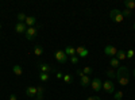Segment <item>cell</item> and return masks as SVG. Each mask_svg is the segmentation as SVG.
<instances>
[{
  "instance_id": "29",
  "label": "cell",
  "mask_w": 135,
  "mask_h": 100,
  "mask_svg": "<svg viewBox=\"0 0 135 100\" xmlns=\"http://www.w3.org/2000/svg\"><path fill=\"white\" fill-rule=\"evenodd\" d=\"M123 19H124V18H123V15L120 14V15H118L115 18V22H116V23H120V22H123Z\"/></svg>"
},
{
  "instance_id": "24",
  "label": "cell",
  "mask_w": 135,
  "mask_h": 100,
  "mask_svg": "<svg viewBox=\"0 0 135 100\" xmlns=\"http://www.w3.org/2000/svg\"><path fill=\"white\" fill-rule=\"evenodd\" d=\"M16 18H18V20H19V22H22V23H25V22H26V19H27V16H26L23 12H19Z\"/></svg>"
},
{
  "instance_id": "10",
  "label": "cell",
  "mask_w": 135,
  "mask_h": 100,
  "mask_svg": "<svg viewBox=\"0 0 135 100\" xmlns=\"http://www.w3.org/2000/svg\"><path fill=\"white\" fill-rule=\"evenodd\" d=\"M25 93L27 97H35L37 96V87H27Z\"/></svg>"
},
{
  "instance_id": "11",
  "label": "cell",
  "mask_w": 135,
  "mask_h": 100,
  "mask_svg": "<svg viewBox=\"0 0 135 100\" xmlns=\"http://www.w3.org/2000/svg\"><path fill=\"white\" fill-rule=\"evenodd\" d=\"M80 85L81 87H89L91 85V79H89V76H83V77H80Z\"/></svg>"
},
{
  "instance_id": "21",
  "label": "cell",
  "mask_w": 135,
  "mask_h": 100,
  "mask_svg": "<svg viewBox=\"0 0 135 100\" xmlns=\"http://www.w3.org/2000/svg\"><path fill=\"white\" fill-rule=\"evenodd\" d=\"M119 64H120V61H119V60H116L115 57H114V58H111V61H109L111 68H119V66H120Z\"/></svg>"
},
{
  "instance_id": "4",
  "label": "cell",
  "mask_w": 135,
  "mask_h": 100,
  "mask_svg": "<svg viewBox=\"0 0 135 100\" xmlns=\"http://www.w3.org/2000/svg\"><path fill=\"white\" fill-rule=\"evenodd\" d=\"M37 35H38V31H37L35 27H27V30H26V32H25L26 39L32 41V39H35V38H37Z\"/></svg>"
},
{
  "instance_id": "26",
  "label": "cell",
  "mask_w": 135,
  "mask_h": 100,
  "mask_svg": "<svg viewBox=\"0 0 135 100\" xmlns=\"http://www.w3.org/2000/svg\"><path fill=\"white\" fill-rule=\"evenodd\" d=\"M114 99H115V100H122V99H123V92H122V91L115 92V93H114Z\"/></svg>"
},
{
  "instance_id": "34",
  "label": "cell",
  "mask_w": 135,
  "mask_h": 100,
  "mask_svg": "<svg viewBox=\"0 0 135 100\" xmlns=\"http://www.w3.org/2000/svg\"><path fill=\"white\" fill-rule=\"evenodd\" d=\"M16 99H18V97H16V95H14V93L9 96V100H16Z\"/></svg>"
},
{
  "instance_id": "37",
  "label": "cell",
  "mask_w": 135,
  "mask_h": 100,
  "mask_svg": "<svg viewBox=\"0 0 135 100\" xmlns=\"http://www.w3.org/2000/svg\"><path fill=\"white\" fill-rule=\"evenodd\" d=\"M0 28H2V25H0Z\"/></svg>"
},
{
  "instance_id": "2",
  "label": "cell",
  "mask_w": 135,
  "mask_h": 100,
  "mask_svg": "<svg viewBox=\"0 0 135 100\" xmlns=\"http://www.w3.org/2000/svg\"><path fill=\"white\" fill-rule=\"evenodd\" d=\"M91 87L95 92H100V89H103V81L99 77H95V79L91 80Z\"/></svg>"
},
{
  "instance_id": "36",
  "label": "cell",
  "mask_w": 135,
  "mask_h": 100,
  "mask_svg": "<svg viewBox=\"0 0 135 100\" xmlns=\"http://www.w3.org/2000/svg\"><path fill=\"white\" fill-rule=\"evenodd\" d=\"M134 30H135V23H134Z\"/></svg>"
},
{
  "instance_id": "3",
  "label": "cell",
  "mask_w": 135,
  "mask_h": 100,
  "mask_svg": "<svg viewBox=\"0 0 135 100\" xmlns=\"http://www.w3.org/2000/svg\"><path fill=\"white\" fill-rule=\"evenodd\" d=\"M54 58L57 60L60 64H66L68 62V55L65 54L64 50H57L54 53Z\"/></svg>"
},
{
  "instance_id": "27",
  "label": "cell",
  "mask_w": 135,
  "mask_h": 100,
  "mask_svg": "<svg viewBox=\"0 0 135 100\" xmlns=\"http://www.w3.org/2000/svg\"><path fill=\"white\" fill-rule=\"evenodd\" d=\"M122 15H123V18H128V16H131V11L126 8V9L122 11Z\"/></svg>"
},
{
  "instance_id": "18",
  "label": "cell",
  "mask_w": 135,
  "mask_h": 100,
  "mask_svg": "<svg viewBox=\"0 0 135 100\" xmlns=\"http://www.w3.org/2000/svg\"><path fill=\"white\" fill-rule=\"evenodd\" d=\"M34 54L35 55H42L43 54V47L41 45H35L34 46Z\"/></svg>"
},
{
  "instance_id": "15",
  "label": "cell",
  "mask_w": 135,
  "mask_h": 100,
  "mask_svg": "<svg viewBox=\"0 0 135 100\" xmlns=\"http://www.w3.org/2000/svg\"><path fill=\"white\" fill-rule=\"evenodd\" d=\"M115 58L116 60H119V61H123V60H126L127 57H126V51L124 50H118V53H116V55H115Z\"/></svg>"
},
{
  "instance_id": "28",
  "label": "cell",
  "mask_w": 135,
  "mask_h": 100,
  "mask_svg": "<svg viewBox=\"0 0 135 100\" xmlns=\"http://www.w3.org/2000/svg\"><path fill=\"white\" fill-rule=\"evenodd\" d=\"M134 54H135V51L131 49V50L126 51V57H127V58H132V57H134Z\"/></svg>"
},
{
  "instance_id": "17",
  "label": "cell",
  "mask_w": 135,
  "mask_h": 100,
  "mask_svg": "<svg viewBox=\"0 0 135 100\" xmlns=\"http://www.w3.org/2000/svg\"><path fill=\"white\" fill-rule=\"evenodd\" d=\"M120 14H122V11L118 9V8H115V9H112L111 12H109V18H111L112 20H115V18H116L118 15H120Z\"/></svg>"
},
{
  "instance_id": "30",
  "label": "cell",
  "mask_w": 135,
  "mask_h": 100,
  "mask_svg": "<svg viewBox=\"0 0 135 100\" xmlns=\"http://www.w3.org/2000/svg\"><path fill=\"white\" fill-rule=\"evenodd\" d=\"M70 62H72V64H77V62H78V57H77V55H73V57H70Z\"/></svg>"
},
{
  "instance_id": "14",
  "label": "cell",
  "mask_w": 135,
  "mask_h": 100,
  "mask_svg": "<svg viewBox=\"0 0 135 100\" xmlns=\"http://www.w3.org/2000/svg\"><path fill=\"white\" fill-rule=\"evenodd\" d=\"M66 55H69V57H73V55H76V47L73 46H66V49L64 50Z\"/></svg>"
},
{
  "instance_id": "9",
  "label": "cell",
  "mask_w": 135,
  "mask_h": 100,
  "mask_svg": "<svg viewBox=\"0 0 135 100\" xmlns=\"http://www.w3.org/2000/svg\"><path fill=\"white\" fill-rule=\"evenodd\" d=\"M26 30H27L26 23H22V22H18V23L15 25V31L18 32V34H25Z\"/></svg>"
},
{
  "instance_id": "32",
  "label": "cell",
  "mask_w": 135,
  "mask_h": 100,
  "mask_svg": "<svg viewBox=\"0 0 135 100\" xmlns=\"http://www.w3.org/2000/svg\"><path fill=\"white\" fill-rule=\"evenodd\" d=\"M78 76H80V77H83L84 76V72H83V69H77V72H76Z\"/></svg>"
},
{
  "instance_id": "5",
  "label": "cell",
  "mask_w": 135,
  "mask_h": 100,
  "mask_svg": "<svg viewBox=\"0 0 135 100\" xmlns=\"http://www.w3.org/2000/svg\"><path fill=\"white\" fill-rule=\"evenodd\" d=\"M116 53H118V49L114 45H107L104 47V54L108 55V57H111V58H114L115 55H116Z\"/></svg>"
},
{
  "instance_id": "19",
  "label": "cell",
  "mask_w": 135,
  "mask_h": 100,
  "mask_svg": "<svg viewBox=\"0 0 135 100\" xmlns=\"http://www.w3.org/2000/svg\"><path fill=\"white\" fill-rule=\"evenodd\" d=\"M66 84H72L73 83V76L70 74V73H66V74H64V79H62Z\"/></svg>"
},
{
  "instance_id": "23",
  "label": "cell",
  "mask_w": 135,
  "mask_h": 100,
  "mask_svg": "<svg viewBox=\"0 0 135 100\" xmlns=\"http://www.w3.org/2000/svg\"><path fill=\"white\" fill-rule=\"evenodd\" d=\"M107 76H108V79H116V72L114 69H108L107 70Z\"/></svg>"
},
{
  "instance_id": "22",
  "label": "cell",
  "mask_w": 135,
  "mask_h": 100,
  "mask_svg": "<svg viewBox=\"0 0 135 100\" xmlns=\"http://www.w3.org/2000/svg\"><path fill=\"white\" fill-rule=\"evenodd\" d=\"M50 79V76H49V73H43V72H41L39 73V80L42 81V83H45V81H47Z\"/></svg>"
},
{
  "instance_id": "13",
  "label": "cell",
  "mask_w": 135,
  "mask_h": 100,
  "mask_svg": "<svg viewBox=\"0 0 135 100\" xmlns=\"http://www.w3.org/2000/svg\"><path fill=\"white\" fill-rule=\"evenodd\" d=\"M45 95V88L43 87H37V96H35V100H43V96Z\"/></svg>"
},
{
  "instance_id": "25",
  "label": "cell",
  "mask_w": 135,
  "mask_h": 100,
  "mask_svg": "<svg viewBox=\"0 0 135 100\" xmlns=\"http://www.w3.org/2000/svg\"><path fill=\"white\" fill-rule=\"evenodd\" d=\"M83 72H84V74H85V76H89V74H92L93 69L91 68V66H85V68L83 69Z\"/></svg>"
},
{
  "instance_id": "7",
  "label": "cell",
  "mask_w": 135,
  "mask_h": 100,
  "mask_svg": "<svg viewBox=\"0 0 135 100\" xmlns=\"http://www.w3.org/2000/svg\"><path fill=\"white\" fill-rule=\"evenodd\" d=\"M103 89L107 92V93H115V85L111 80H107L103 83Z\"/></svg>"
},
{
  "instance_id": "6",
  "label": "cell",
  "mask_w": 135,
  "mask_h": 100,
  "mask_svg": "<svg viewBox=\"0 0 135 100\" xmlns=\"http://www.w3.org/2000/svg\"><path fill=\"white\" fill-rule=\"evenodd\" d=\"M88 54H89V50L85 46L76 47V55H77L78 58H85V57H88Z\"/></svg>"
},
{
  "instance_id": "20",
  "label": "cell",
  "mask_w": 135,
  "mask_h": 100,
  "mask_svg": "<svg viewBox=\"0 0 135 100\" xmlns=\"http://www.w3.org/2000/svg\"><path fill=\"white\" fill-rule=\"evenodd\" d=\"M124 6H126L127 9L132 11V9L135 8V2H132V0H126V2H124Z\"/></svg>"
},
{
  "instance_id": "12",
  "label": "cell",
  "mask_w": 135,
  "mask_h": 100,
  "mask_svg": "<svg viewBox=\"0 0 135 100\" xmlns=\"http://www.w3.org/2000/svg\"><path fill=\"white\" fill-rule=\"evenodd\" d=\"M25 23H26L27 27H34V26H35V23H37V18L35 16H27Z\"/></svg>"
},
{
  "instance_id": "8",
  "label": "cell",
  "mask_w": 135,
  "mask_h": 100,
  "mask_svg": "<svg viewBox=\"0 0 135 100\" xmlns=\"http://www.w3.org/2000/svg\"><path fill=\"white\" fill-rule=\"evenodd\" d=\"M38 69H39L41 72H43V73H50V72L54 70L53 66H51L50 64H46V62H39V64H38Z\"/></svg>"
},
{
  "instance_id": "1",
  "label": "cell",
  "mask_w": 135,
  "mask_h": 100,
  "mask_svg": "<svg viewBox=\"0 0 135 100\" xmlns=\"http://www.w3.org/2000/svg\"><path fill=\"white\" fill-rule=\"evenodd\" d=\"M116 80L122 87H124L130 83V72L127 66H119L116 70Z\"/></svg>"
},
{
  "instance_id": "16",
  "label": "cell",
  "mask_w": 135,
  "mask_h": 100,
  "mask_svg": "<svg viewBox=\"0 0 135 100\" xmlns=\"http://www.w3.org/2000/svg\"><path fill=\"white\" fill-rule=\"evenodd\" d=\"M12 72H14L15 76H22V74H23V69H22V66H20V65H14Z\"/></svg>"
},
{
  "instance_id": "31",
  "label": "cell",
  "mask_w": 135,
  "mask_h": 100,
  "mask_svg": "<svg viewBox=\"0 0 135 100\" xmlns=\"http://www.w3.org/2000/svg\"><path fill=\"white\" fill-rule=\"evenodd\" d=\"M86 100H101V99H100L99 96H89Z\"/></svg>"
},
{
  "instance_id": "33",
  "label": "cell",
  "mask_w": 135,
  "mask_h": 100,
  "mask_svg": "<svg viewBox=\"0 0 135 100\" xmlns=\"http://www.w3.org/2000/svg\"><path fill=\"white\" fill-rule=\"evenodd\" d=\"M57 79H64V74L61 72H57Z\"/></svg>"
},
{
  "instance_id": "35",
  "label": "cell",
  "mask_w": 135,
  "mask_h": 100,
  "mask_svg": "<svg viewBox=\"0 0 135 100\" xmlns=\"http://www.w3.org/2000/svg\"><path fill=\"white\" fill-rule=\"evenodd\" d=\"M132 76H134V79H135V69L132 70Z\"/></svg>"
}]
</instances>
